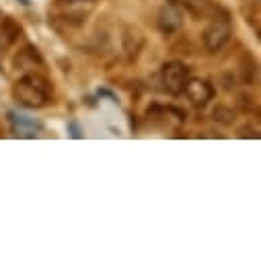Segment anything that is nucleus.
Instances as JSON below:
<instances>
[{
  "instance_id": "nucleus-5",
  "label": "nucleus",
  "mask_w": 261,
  "mask_h": 261,
  "mask_svg": "<svg viewBox=\"0 0 261 261\" xmlns=\"http://www.w3.org/2000/svg\"><path fill=\"white\" fill-rule=\"evenodd\" d=\"M183 93L187 95V99H189L193 105L204 107L208 101H212V97H214V87H212L208 81L193 79V81H187Z\"/></svg>"
},
{
  "instance_id": "nucleus-11",
  "label": "nucleus",
  "mask_w": 261,
  "mask_h": 261,
  "mask_svg": "<svg viewBox=\"0 0 261 261\" xmlns=\"http://www.w3.org/2000/svg\"><path fill=\"white\" fill-rule=\"evenodd\" d=\"M212 117H214L216 121L224 123V125H230V123L234 121V113H232V109H228V107H224V105H218V107H214V111H212Z\"/></svg>"
},
{
  "instance_id": "nucleus-6",
  "label": "nucleus",
  "mask_w": 261,
  "mask_h": 261,
  "mask_svg": "<svg viewBox=\"0 0 261 261\" xmlns=\"http://www.w3.org/2000/svg\"><path fill=\"white\" fill-rule=\"evenodd\" d=\"M171 3H177L181 9H185L195 19H210L214 11L218 9L214 0H171Z\"/></svg>"
},
{
  "instance_id": "nucleus-14",
  "label": "nucleus",
  "mask_w": 261,
  "mask_h": 261,
  "mask_svg": "<svg viewBox=\"0 0 261 261\" xmlns=\"http://www.w3.org/2000/svg\"><path fill=\"white\" fill-rule=\"evenodd\" d=\"M60 5H74V3H89V0H58Z\"/></svg>"
},
{
  "instance_id": "nucleus-10",
  "label": "nucleus",
  "mask_w": 261,
  "mask_h": 261,
  "mask_svg": "<svg viewBox=\"0 0 261 261\" xmlns=\"http://www.w3.org/2000/svg\"><path fill=\"white\" fill-rule=\"evenodd\" d=\"M255 74H257L255 58H253L249 51H245V54L241 56V79H243V83H245V85H253Z\"/></svg>"
},
{
  "instance_id": "nucleus-9",
  "label": "nucleus",
  "mask_w": 261,
  "mask_h": 261,
  "mask_svg": "<svg viewBox=\"0 0 261 261\" xmlns=\"http://www.w3.org/2000/svg\"><path fill=\"white\" fill-rule=\"evenodd\" d=\"M11 119L15 123V129L21 134V136H35V132L41 127L39 121L35 119H29L27 115H17V113H11Z\"/></svg>"
},
{
  "instance_id": "nucleus-2",
  "label": "nucleus",
  "mask_w": 261,
  "mask_h": 261,
  "mask_svg": "<svg viewBox=\"0 0 261 261\" xmlns=\"http://www.w3.org/2000/svg\"><path fill=\"white\" fill-rule=\"evenodd\" d=\"M210 19L212 21H210V25L204 31L202 41H204V47L214 54V51H220L226 45V41L230 39V35H232V23H230L228 13L224 9H220V7L214 11V15Z\"/></svg>"
},
{
  "instance_id": "nucleus-3",
  "label": "nucleus",
  "mask_w": 261,
  "mask_h": 261,
  "mask_svg": "<svg viewBox=\"0 0 261 261\" xmlns=\"http://www.w3.org/2000/svg\"><path fill=\"white\" fill-rule=\"evenodd\" d=\"M187 81H189V68L183 62H167L161 70V83L169 95H181Z\"/></svg>"
},
{
  "instance_id": "nucleus-12",
  "label": "nucleus",
  "mask_w": 261,
  "mask_h": 261,
  "mask_svg": "<svg viewBox=\"0 0 261 261\" xmlns=\"http://www.w3.org/2000/svg\"><path fill=\"white\" fill-rule=\"evenodd\" d=\"M257 129L253 127V125H243L241 129H239V138H257Z\"/></svg>"
},
{
  "instance_id": "nucleus-13",
  "label": "nucleus",
  "mask_w": 261,
  "mask_h": 261,
  "mask_svg": "<svg viewBox=\"0 0 261 261\" xmlns=\"http://www.w3.org/2000/svg\"><path fill=\"white\" fill-rule=\"evenodd\" d=\"M239 107H241L245 113H249V111L253 109V99H251L249 95H241V97H239Z\"/></svg>"
},
{
  "instance_id": "nucleus-1",
  "label": "nucleus",
  "mask_w": 261,
  "mask_h": 261,
  "mask_svg": "<svg viewBox=\"0 0 261 261\" xmlns=\"http://www.w3.org/2000/svg\"><path fill=\"white\" fill-rule=\"evenodd\" d=\"M13 95L15 99L29 109H39L47 103L49 99V85L43 76L39 74H25L23 79H19L13 87Z\"/></svg>"
},
{
  "instance_id": "nucleus-4",
  "label": "nucleus",
  "mask_w": 261,
  "mask_h": 261,
  "mask_svg": "<svg viewBox=\"0 0 261 261\" xmlns=\"http://www.w3.org/2000/svg\"><path fill=\"white\" fill-rule=\"evenodd\" d=\"M159 27L167 35H171L183 27V13L177 3H169L159 11Z\"/></svg>"
},
{
  "instance_id": "nucleus-8",
  "label": "nucleus",
  "mask_w": 261,
  "mask_h": 261,
  "mask_svg": "<svg viewBox=\"0 0 261 261\" xmlns=\"http://www.w3.org/2000/svg\"><path fill=\"white\" fill-rule=\"evenodd\" d=\"M21 25L11 17H0V45H11L19 39Z\"/></svg>"
},
{
  "instance_id": "nucleus-7",
  "label": "nucleus",
  "mask_w": 261,
  "mask_h": 261,
  "mask_svg": "<svg viewBox=\"0 0 261 261\" xmlns=\"http://www.w3.org/2000/svg\"><path fill=\"white\" fill-rule=\"evenodd\" d=\"M142 45H144V37H142V33L138 29L127 27L123 31V49H125V54H127L129 60H134L140 54Z\"/></svg>"
}]
</instances>
